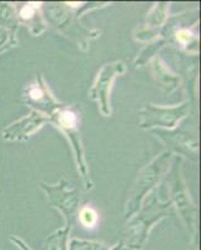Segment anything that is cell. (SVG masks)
<instances>
[{
	"mask_svg": "<svg viewBox=\"0 0 201 250\" xmlns=\"http://www.w3.org/2000/svg\"><path fill=\"white\" fill-rule=\"evenodd\" d=\"M173 214V208L170 203L161 204L159 203L156 195L153 196L150 204L145 207L144 210L128 225V233H126V244L131 249H141L142 245L146 242L151 225L162 216Z\"/></svg>",
	"mask_w": 201,
	"mask_h": 250,
	"instance_id": "cell-1",
	"label": "cell"
},
{
	"mask_svg": "<svg viewBox=\"0 0 201 250\" xmlns=\"http://www.w3.org/2000/svg\"><path fill=\"white\" fill-rule=\"evenodd\" d=\"M169 160H170V153H164L159 158H156L150 165H147L146 168L142 169L130 191V198H129L126 210H125L126 218H130L139 209L142 198L160 179L161 174L166 170Z\"/></svg>",
	"mask_w": 201,
	"mask_h": 250,
	"instance_id": "cell-2",
	"label": "cell"
},
{
	"mask_svg": "<svg viewBox=\"0 0 201 250\" xmlns=\"http://www.w3.org/2000/svg\"><path fill=\"white\" fill-rule=\"evenodd\" d=\"M51 117H53V123H54L57 126H59V128L68 135V138H70L74 151H75V155H77V162L80 173H81V176L84 178V180H85L86 188H91L90 183H89L88 169H86L85 160H84V153H82L79 130H78L77 114L74 113L73 110H70V109H60L57 113L53 114Z\"/></svg>",
	"mask_w": 201,
	"mask_h": 250,
	"instance_id": "cell-3",
	"label": "cell"
},
{
	"mask_svg": "<svg viewBox=\"0 0 201 250\" xmlns=\"http://www.w3.org/2000/svg\"><path fill=\"white\" fill-rule=\"evenodd\" d=\"M189 113V104L185 103L180 106L174 108H162V106H154L151 104L145 106L141 111V128H150V126H166L173 128L178 124L186 114Z\"/></svg>",
	"mask_w": 201,
	"mask_h": 250,
	"instance_id": "cell-4",
	"label": "cell"
},
{
	"mask_svg": "<svg viewBox=\"0 0 201 250\" xmlns=\"http://www.w3.org/2000/svg\"><path fill=\"white\" fill-rule=\"evenodd\" d=\"M125 65L121 62L108 64L100 70L99 77L90 90V97L98 100L104 115H110V106H109V93H110L111 84L118 75L124 74Z\"/></svg>",
	"mask_w": 201,
	"mask_h": 250,
	"instance_id": "cell-5",
	"label": "cell"
},
{
	"mask_svg": "<svg viewBox=\"0 0 201 250\" xmlns=\"http://www.w3.org/2000/svg\"><path fill=\"white\" fill-rule=\"evenodd\" d=\"M43 188L48 193L51 204L59 208L60 210L65 214L66 220H68V228H70L74 223V219L77 216L78 205H79L77 190H69L65 182H61L55 187L43 184Z\"/></svg>",
	"mask_w": 201,
	"mask_h": 250,
	"instance_id": "cell-6",
	"label": "cell"
},
{
	"mask_svg": "<svg viewBox=\"0 0 201 250\" xmlns=\"http://www.w3.org/2000/svg\"><path fill=\"white\" fill-rule=\"evenodd\" d=\"M178 163L179 160H176V164L173 167V170H171V193H173L174 200L178 204L179 210L181 213L182 218L185 219L186 224L191 228V230H195L196 229V213L194 205L190 203V198L187 195V191L185 189V185L182 184L181 176L179 173L178 169Z\"/></svg>",
	"mask_w": 201,
	"mask_h": 250,
	"instance_id": "cell-7",
	"label": "cell"
},
{
	"mask_svg": "<svg viewBox=\"0 0 201 250\" xmlns=\"http://www.w3.org/2000/svg\"><path fill=\"white\" fill-rule=\"evenodd\" d=\"M24 97L28 99L29 105L39 109L40 111H44L48 115H53L61 108L59 103L53 98L43 77L40 74H38L37 82L29 86Z\"/></svg>",
	"mask_w": 201,
	"mask_h": 250,
	"instance_id": "cell-8",
	"label": "cell"
},
{
	"mask_svg": "<svg viewBox=\"0 0 201 250\" xmlns=\"http://www.w3.org/2000/svg\"><path fill=\"white\" fill-rule=\"evenodd\" d=\"M49 120L48 117L41 115L38 111H33L30 115L20 119L19 122L14 123L10 126L3 130V138L5 140H24L29 138L33 133Z\"/></svg>",
	"mask_w": 201,
	"mask_h": 250,
	"instance_id": "cell-9",
	"label": "cell"
},
{
	"mask_svg": "<svg viewBox=\"0 0 201 250\" xmlns=\"http://www.w3.org/2000/svg\"><path fill=\"white\" fill-rule=\"evenodd\" d=\"M159 138H161L167 146L175 151L186 154L187 156L196 159L198 158V140L196 137H190V134L181 133V131H156Z\"/></svg>",
	"mask_w": 201,
	"mask_h": 250,
	"instance_id": "cell-10",
	"label": "cell"
},
{
	"mask_svg": "<svg viewBox=\"0 0 201 250\" xmlns=\"http://www.w3.org/2000/svg\"><path fill=\"white\" fill-rule=\"evenodd\" d=\"M69 230L70 228L66 227L64 230H59L51 238H49L45 250H66V235Z\"/></svg>",
	"mask_w": 201,
	"mask_h": 250,
	"instance_id": "cell-11",
	"label": "cell"
},
{
	"mask_svg": "<svg viewBox=\"0 0 201 250\" xmlns=\"http://www.w3.org/2000/svg\"><path fill=\"white\" fill-rule=\"evenodd\" d=\"M165 10H166V5L164 3H160L153 9V12L149 14V18H147V21L150 25L149 26H158L162 23L165 17Z\"/></svg>",
	"mask_w": 201,
	"mask_h": 250,
	"instance_id": "cell-12",
	"label": "cell"
},
{
	"mask_svg": "<svg viewBox=\"0 0 201 250\" xmlns=\"http://www.w3.org/2000/svg\"><path fill=\"white\" fill-rule=\"evenodd\" d=\"M70 250H106V247L99 243H89L84 240H73L70 243Z\"/></svg>",
	"mask_w": 201,
	"mask_h": 250,
	"instance_id": "cell-13",
	"label": "cell"
},
{
	"mask_svg": "<svg viewBox=\"0 0 201 250\" xmlns=\"http://www.w3.org/2000/svg\"><path fill=\"white\" fill-rule=\"evenodd\" d=\"M80 222L82 225H85L88 228H93L94 225L97 224L98 216L97 213L91 209V208H84L81 211H80Z\"/></svg>",
	"mask_w": 201,
	"mask_h": 250,
	"instance_id": "cell-14",
	"label": "cell"
},
{
	"mask_svg": "<svg viewBox=\"0 0 201 250\" xmlns=\"http://www.w3.org/2000/svg\"><path fill=\"white\" fill-rule=\"evenodd\" d=\"M35 9L37 6H33V4H26L20 10V18L24 20H31L35 17Z\"/></svg>",
	"mask_w": 201,
	"mask_h": 250,
	"instance_id": "cell-15",
	"label": "cell"
},
{
	"mask_svg": "<svg viewBox=\"0 0 201 250\" xmlns=\"http://www.w3.org/2000/svg\"><path fill=\"white\" fill-rule=\"evenodd\" d=\"M191 39H193V34L189 30L182 29V30L178 31V40L181 42L182 44H189L191 42Z\"/></svg>",
	"mask_w": 201,
	"mask_h": 250,
	"instance_id": "cell-16",
	"label": "cell"
},
{
	"mask_svg": "<svg viewBox=\"0 0 201 250\" xmlns=\"http://www.w3.org/2000/svg\"><path fill=\"white\" fill-rule=\"evenodd\" d=\"M10 240H12V242H14L15 244H17V247H18V248H20V249H21V250H31V249H29V248L26 247V245L24 244V243L21 242V240H20V239L12 238V239H10Z\"/></svg>",
	"mask_w": 201,
	"mask_h": 250,
	"instance_id": "cell-17",
	"label": "cell"
}]
</instances>
